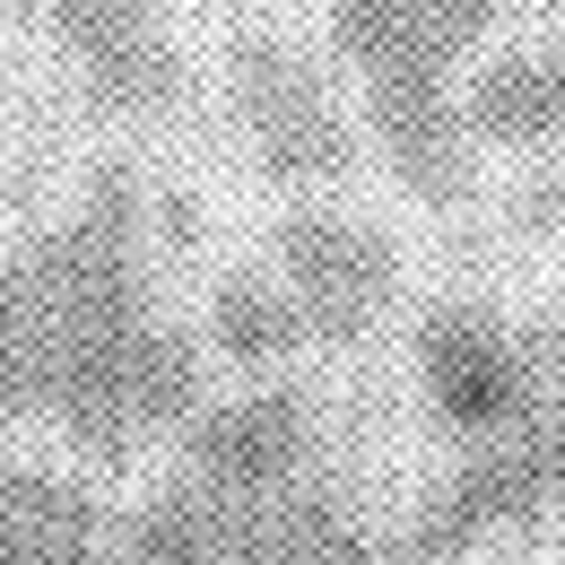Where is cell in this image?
Wrapping results in <instances>:
<instances>
[{
    "instance_id": "obj_2",
    "label": "cell",
    "mask_w": 565,
    "mask_h": 565,
    "mask_svg": "<svg viewBox=\"0 0 565 565\" xmlns=\"http://www.w3.org/2000/svg\"><path fill=\"white\" fill-rule=\"evenodd\" d=\"M226 105H235V131L253 148V166L279 192L349 183L356 157H365V131L349 122L340 87L313 71L279 26H244L226 44Z\"/></svg>"
},
{
    "instance_id": "obj_15",
    "label": "cell",
    "mask_w": 565,
    "mask_h": 565,
    "mask_svg": "<svg viewBox=\"0 0 565 565\" xmlns=\"http://www.w3.org/2000/svg\"><path fill=\"white\" fill-rule=\"evenodd\" d=\"M504 26V0H426V44L444 71H461L470 53H488V35Z\"/></svg>"
},
{
    "instance_id": "obj_14",
    "label": "cell",
    "mask_w": 565,
    "mask_h": 565,
    "mask_svg": "<svg viewBox=\"0 0 565 565\" xmlns=\"http://www.w3.org/2000/svg\"><path fill=\"white\" fill-rule=\"evenodd\" d=\"M210 349L235 365V374H279L287 356L305 349V313L287 279H226L210 296Z\"/></svg>"
},
{
    "instance_id": "obj_18",
    "label": "cell",
    "mask_w": 565,
    "mask_h": 565,
    "mask_svg": "<svg viewBox=\"0 0 565 565\" xmlns=\"http://www.w3.org/2000/svg\"><path fill=\"white\" fill-rule=\"evenodd\" d=\"M540 9H548V18H557V26H565V0H540Z\"/></svg>"
},
{
    "instance_id": "obj_19",
    "label": "cell",
    "mask_w": 565,
    "mask_h": 565,
    "mask_svg": "<svg viewBox=\"0 0 565 565\" xmlns=\"http://www.w3.org/2000/svg\"><path fill=\"white\" fill-rule=\"evenodd\" d=\"M9 18H18V0H0V26H9Z\"/></svg>"
},
{
    "instance_id": "obj_4",
    "label": "cell",
    "mask_w": 565,
    "mask_h": 565,
    "mask_svg": "<svg viewBox=\"0 0 565 565\" xmlns=\"http://www.w3.org/2000/svg\"><path fill=\"white\" fill-rule=\"evenodd\" d=\"M279 279L305 313V340L322 349H356L392 305H401V244L356 210L331 201H305L279 217Z\"/></svg>"
},
{
    "instance_id": "obj_3",
    "label": "cell",
    "mask_w": 565,
    "mask_h": 565,
    "mask_svg": "<svg viewBox=\"0 0 565 565\" xmlns=\"http://www.w3.org/2000/svg\"><path fill=\"white\" fill-rule=\"evenodd\" d=\"M565 504V418L531 401L504 435H479L409 513V557H470L495 531H531Z\"/></svg>"
},
{
    "instance_id": "obj_5",
    "label": "cell",
    "mask_w": 565,
    "mask_h": 565,
    "mask_svg": "<svg viewBox=\"0 0 565 565\" xmlns=\"http://www.w3.org/2000/svg\"><path fill=\"white\" fill-rule=\"evenodd\" d=\"M540 374H548V340L540 331H504L479 305H435L418 322V383L426 409L444 435L479 444V435H504L540 401Z\"/></svg>"
},
{
    "instance_id": "obj_13",
    "label": "cell",
    "mask_w": 565,
    "mask_h": 565,
    "mask_svg": "<svg viewBox=\"0 0 565 565\" xmlns=\"http://www.w3.org/2000/svg\"><path fill=\"white\" fill-rule=\"evenodd\" d=\"M331 9V44L340 62L374 87H426V78H452L426 44V0H322Z\"/></svg>"
},
{
    "instance_id": "obj_11",
    "label": "cell",
    "mask_w": 565,
    "mask_h": 565,
    "mask_svg": "<svg viewBox=\"0 0 565 565\" xmlns=\"http://www.w3.org/2000/svg\"><path fill=\"white\" fill-rule=\"evenodd\" d=\"M244 513H253V504H235L226 488H210V479L183 470L174 488H157L140 513L122 522V565H226Z\"/></svg>"
},
{
    "instance_id": "obj_10",
    "label": "cell",
    "mask_w": 565,
    "mask_h": 565,
    "mask_svg": "<svg viewBox=\"0 0 565 565\" xmlns=\"http://www.w3.org/2000/svg\"><path fill=\"white\" fill-rule=\"evenodd\" d=\"M461 122L479 148H548L565 140V44H522L495 53L461 87Z\"/></svg>"
},
{
    "instance_id": "obj_1",
    "label": "cell",
    "mask_w": 565,
    "mask_h": 565,
    "mask_svg": "<svg viewBox=\"0 0 565 565\" xmlns=\"http://www.w3.org/2000/svg\"><path fill=\"white\" fill-rule=\"evenodd\" d=\"M201 409V349L148 305L131 166H105L53 235L0 262V418L53 426L87 461H131Z\"/></svg>"
},
{
    "instance_id": "obj_7",
    "label": "cell",
    "mask_w": 565,
    "mask_h": 565,
    "mask_svg": "<svg viewBox=\"0 0 565 565\" xmlns=\"http://www.w3.org/2000/svg\"><path fill=\"white\" fill-rule=\"evenodd\" d=\"M365 140L392 166V183L426 201V210H452L470 201V122H461V96L452 78H426V87H374L365 96Z\"/></svg>"
},
{
    "instance_id": "obj_17",
    "label": "cell",
    "mask_w": 565,
    "mask_h": 565,
    "mask_svg": "<svg viewBox=\"0 0 565 565\" xmlns=\"http://www.w3.org/2000/svg\"><path fill=\"white\" fill-rule=\"evenodd\" d=\"M349 565H392V548H383V540H365V548H356Z\"/></svg>"
},
{
    "instance_id": "obj_8",
    "label": "cell",
    "mask_w": 565,
    "mask_h": 565,
    "mask_svg": "<svg viewBox=\"0 0 565 565\" xmlns=\"http://www.w3.org/2000/svg\"><path fill=\"white\" fill-rule=\"evenodd\" d=\"M0 565H105V513L71 470L0 461Z\"/></svg>"
},
{
    "instance_id": "obj_16",
    "label": "cell",
    "mask_w": 565,
    "mask_h": 565,
    "mask_svg": "<svg viewBox=\"0 0 565 565\" xmlns=\"http://www.w3.org/2000/svg\"><path fill=\"white\" fill-rule=\"evenodd\" d=\"M44 18H53V35H62V53H71L87 35H114V26H131V18H157V0H44Z\"/></svg>"
},
{
    "instance_id": "obj_6",
    "label": "cell",
    "mask_w": 565,
    "mask_h": 565,
    "mask_svg": "<svg viewBox=\"0 0 565 565\" xmlns=\"http://www.w3.org/2000/svg\"><path fill=\"white\" fill-rule=\"evenodd\" d=\"M183 461H192V479L226 488L235 504H270V495L305 488V470H313V401L296 383H262L217 409H192Z\"/></svg>"
},
{
    "instance_id": "obj_9",
    "label": "cell",
    "mask_w": 565,
    "mask_h": 565,
    "mask_svg": "<svg viewBox=\"0 0 565 565\" xmlns=\"http://www.w3.org/2000/svg\"><path fill=\"white\" fill-rule=\"evenodd\" d=\"M71 62H78L87 105L114 114V122H174L192 105V71H183V53H174V35L157 18H131L114 35H87V44H71Z\"/></svg>"
},
{
    "instance_id": "obj_12",
    "label": "cell",
    "mask_w": 565,
    "mask_h": 565,
    "mask_svg": "<svg viewBox=\"0 0 565 565\" xmlns=\"http://www.w3.org/2000/svg\"><path fill=\"white\" fill-rule=\"evenodd\" d=\"M365 540L374 531L356 522V504L340 488H287V495L244 513L226 565H349Z\"/></svg>"
}]
</instances>
